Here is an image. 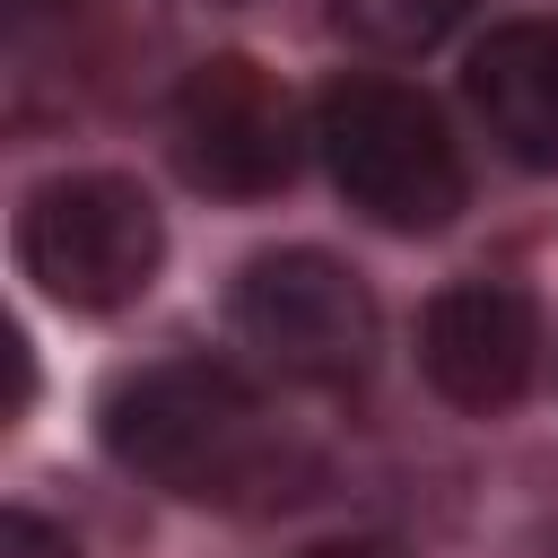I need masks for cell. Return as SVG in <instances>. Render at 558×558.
<instances>
[{
  "mask_svg": "<svg viewBox=\"0 0 558 558\" xmlns=\"http://www.w3.org/2000/svg\"><path fill=\"white\" fill-rule=\"evenodd\" d=\"M105 453L192 506H279L305 480V453L262 410V392L218 357H157L105 384Z\"/></svg>",
  "mask_w": 558,
  "mask_h": 558,
  "instance_id": "cell-1",
  "label": "cell"
},
{
  "mask_svg": "<svg viewBox=\"0 0 558 558\" xmlns=\"http://www.w3.org/2000/svg\"><path fill=\"white\" fill-rule=\"evenodd\" d=\"M314 148H323L331 183L349 192V209H366L392 235L453 227V209L471 192L445 113L418 87H401V78H340V87H323Z\"/></svg>",
  "mask_w": 558,
  "mask_h": 558,
  "instance_id": "cell-2",
  "label": "cell"
},
{
  "mask_svg": "<svg viewBox=\"0 0 558 558\" xmlns=\"http://www.w3.org/2000/svg\"><path fill=\"white\" fill-rule=\"evenodd\" d=\"M166 218L131 174H52L17 209V270L70 314H122L157 288Z\"/></svg>",
  "mask_w": 558,
  "mask_h": 558,
  "instance_id": "cell-3",
  "label": "cell"
},
{
  "mask_svg": "<svg viewBox=\"0 0 558 558\" xmlns=\"http://www.w3.org/2000/svg\"><path fill=\"white\" fill-rule=\"evenodd\" d=\"M227 323L262 366H279L296 384H357L375 366V340H384V314H375L366 279L349 262L314 253V244L253 253L235 270Z\"/></svg>",
  "mask_w": 558,
  "mask_h": 558,
  "instance_id": "cell-4",
  "label": "cell"
},
{
  "mask_svg": "<svg viewBox=\"0 0 558 558\" xmlns=\"http://www.w3.org/2000/svg\"><path fill=\"white\" fill-rule=\"evenodd\" d=\"M166 140H174V166L201 192H227V201H262L296 174V105L244 52H209V61L183 70Z\"/></svg>",
  "mask_w": 558,
  "mask_h": 558,
  "instance_id": "cell-5",
  "label": "cell"
},
{
  "mask_svg": "<svg viewBox=\"0 0 558 558\" xmlns=\"http://www.w3.org/2000/svg\"><path fill=\"white\" fill-rule=\"evenodd\" d=\"M418 366L453 410H506L523 401L532 366H541V314L523 288L506 279H462L427 305L418 323Z\"/></svg>",
  "mask_w": 558,
  "mask_h": 558,
  "instance_id": "cell-6",
  "label": "cell"
},
{
  "mask_svg": "<svg viewBox=\"0 0 558 558\" xmlns=\"http://www.w3.org/2000/svg\"><path fill=\"white\" fill-rule=\"evenodd\" d=\"M480 131L523 166V174H558V26L549 17H506L488 26V44L462 70Z\"/></svg>",
  "mask_w": 558,
  "mask_h": 558,
  "instance_id": "cell-7",
  "label": "cell"
},
{
  "mask_svg": "<svg viewBox=\"0 0 558 558\" xmlns=\"http://www.w3.org/2000/svg\"><path fill=\"white\" fill-rule=\"evenodd\" d=\"M471 0H331V26L366 52H427L436 35L462 26Z\"/></svg>",
  "mask_w": 558,
  "mask_h": 558,
  "instance_id": "cell-8",
  "label": "cell"
},
{
  "mask_svg": "<svg viewBox=\"0 0 558 558\" xmlns=\"http://www.w3.org/2000/svg\"><path fill=\"white\" fill-rule=\"evenodd\" d=\"M0 558H78V541L17 506V514H0Z\"/></svg>",
  "mask_w": 558,
  "mask_h": 558,
  "instance_id": "cell-9",
  "label": "cell"
},
{
  "mask_svg": "<svg viewBox=\"0 0 558 558\" xmlns=\"http://www.w3.org/2000/svg\"><path fill=\"white\" fill-rule=\"evenodd\" d=\"M296 558H410L401 541H375V532H349V541H314V549H296Z\"/></svg>",
  "mask_w": 558,
  "mask_h": 558,
  "instance_id": "cell-10",
  "label": "cell"
}]
</instances>
